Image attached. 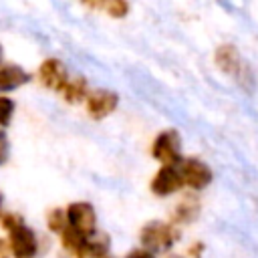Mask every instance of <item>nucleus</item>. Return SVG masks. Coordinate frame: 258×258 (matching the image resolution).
<instances>
[{
	"label": "nucleus",
	"instance_id": "obj_1",
	"mask_svg": "<svg viewBox=\"0 0 258 258\" xmlns=\"http://www.w3.org/2000/svg\"><path fill=\"white\" fill-rule=\"evenodd\" d=\"M139 246L151 250L153 254H165L171 252L177 242L181 240V228L173 224L171 220H147L139 228Z\"/></svg>",
	"mask_w": 258,
	"mask_h": 258
},
{
	"label": "nucleus",
	"instance_id": "obj_2",
	"mask_svg": "<svg viewBox=\"0 0 258 258\" xmlns=\"http://www.w3.org/2000/svg\"><path fill=\"white\" fill-rule=\"evenodd\" d=\"M214 64H216V69H218L222 75L236 79V83H238L242 89H246L248 93L252 91V87H254V73H252L250 67L244 62V58H242L240 50L236 48V44H232V42H222V44L216 48V52H214Z\"/></svg>",
	"mask_w": 258,
	"mask_h": 258
},
{
	"label": "nucleus",
	"instance_id": "obj_3",
	"mask_svg": "<svg viewBox=\"0 0 258 258\" xmlns=\"http://www.w3.org/2000/svg\"><path fill=\"white\" fill-rule=\"evenodd\" d=\"M151 157L159 165H179L183 159L181 153V135L177 129H163L151 141Z\"/></svg>",
	"mask_w": 258,
	"mask_h": 258
},
{
	"label": "nucleus",
	"instance_id": "obj_4",
	"mask_svg": "<svg viewBox=\"0 0 258 258\" xmlns=\"http://www.w3.org/2000/svg\"><path fill=\"white\" fill-rule=\"evenodd\" d=\"M185 189L181 171L177 165H159L149 179V191L155 198H171Z\"/></svg>",
	"mask_w": 258,
	"mask_h": 258
},
{
	"label": "nucleus",
	"instance_id": "obj_5",
	"mask_svg": "<svg viewBox=\"0 0 258 258\" xmlns=\"http://www.w3.org/2000/svg\"><path fill=\"white\" fill-rule=\"evenodd\" d=\"M177 167H179V171H181L185 189H189V191L200 194V191H204V189L212 183V179H214L212 167H210L204 159H200V157H183Z\"/></svg>",
	"mask_w": 258,
	"mask_h": 258
},
{
	"label": "nucleus",
	"instance_id": "obj_6",
	"mask_svg": "<svg viewBox=\"0 0 258 258\" xmlns=\"http://www.w3.org/2000/svg\"><path fill=\"white\" fill-rule=\"evenodd\" d=\"M67 222L71 228H75L77 232L85 234V236H91L95 234L99 228V220H97V210L91 202H85V200H79V202H71L67 208Z\"/></svg>",
	"mask_w": 258,
	"mask_h": 258
},
{
	"label": "nucleus",
	"instance_id": "obj_7",
	"mask_svg": "<svg viewBox=\"0 0 258 258\" xmlns=\"http://www.w3.org/2000/svg\"><path fill=\"white\" fill-rule=\"evenodd\" d=\"M8 246L14 258H34L40 252L38 234L26 224H20L8 232Z\"/></svg>",
	"mask_w": 258,
	"mask_h": 258
},
{
	"label": "nucleus",
	"instance_id": "obj_8",
	"mask_svg": "<svg viewBox=\"0 0 258 258\" xmlns=\"http://www.w3.org/2000/svg\"><path fill=\"white\" fill-rule=\"evenodd\" d=\"M119 107V95L111 89H91L85 99V111L91 119L101 121L113 115Z\"/></svg>",
	"mask_w": 258,
	"mask_h": 258
},
{
	"label": "nucleus",
	"instance_id": "obj_9",
	"mask_svg": "<svg viewBox=\"0 0 258 258\" xmlns=\"http://www.w3.org/2000/svg\"><path fill=\"white\" fill-rule=\"evenodd\" d=\"M36 77H38V83L48 89V91H54V93H60V89L67 85V81L71 79L64 62L56 56H48L44 58L40 64H38V71H36Z\"/></svg>",
	"mask_w": 258,
	"mask_h": 258
},
{
	"label": "nucleus",
	"instance_id": "obj_10",
	"mask_svg": "<svg viewBox=\"0 0 258 258\" xmlns=\"http://www.w3.org/2000/svg\"><path fill=\"white\" fill-rule=\"evenodd\" d=\"M200 212H202L200 198H198L196 191H189V194H183V196L175 202L169 220H171L173 224H177L179 228H183V226L194 224V222L200 218Z\"/></svg>",
	"mask_w": 258,
	"mask_h": 258
},
{
	"label": "nucleus",
	"instance_id": "obj_11",
	"mask_svg": "<svg viewBox=\"0 0 258 258\" xmlns=\"http://www.w3.org/2000/svg\"><path fill=\"white\" fill-rule=\"evenodd\" d=\"M30 83V73L16 62H2L0 67V93L8 95L22 85Z\"/></svg>",
	"mask_w": 258,
	"mask_h": 258
},
{
	"label": "nucleus",
	"instance_id": "obj_12",
	"mask_svg": "<svg viewBox=\"0 0 258 258\" xmlns=\"http://www.w3.org/2000/svg\"><path fill=\"white\" fill-rule=\"evenodd\" d=\"M111 250V238L105 232H95L91 236H87L83 250L75 256V258H107Z\"/></svg>",
	"mask_w": 258,
	"mask_h": 258
},
{
	"label": "nucleus",
	"instance_id": "obj_13",
	"mask_svg": "<svg viewBox=\"0 0 258 258\" xmlns=\"http://www.w3.org/2000/svg\"><path fill=\"white\" fill-rule=\"evenodd\" d=\"M79 2L91 10H99V12L107 14L109 18H115V20L125 18L131 12L129 0H79Z\"/></svg>",
	"mask_w": 258,
	"mask_h": 258
},
{
	"label": "nucleus",
	"instance_id": "obj_14",
	"mask_svg": "<svg viewBox=\"0 0 258 258\" xmlns=\"http://www.w3.org/2000/svg\"><path fill=\"white\" fill-rule=\"evenodd\" d=\"M89 81L85 77H71L67 81V85L60 89V97L64 103L69 105H79V103H85L87 95H89Z\"/></svg>",
	"mask_w": 258,
	"mask_h": 258
},
{
	"label": "nucleus",
	"instance_id": "obj_15",
	"mask_svg": "<svg viewBox=\"0 0 258 258\" xmlns=\"http://www.w3.org/2000/svg\"><path fill=\"white\" fill-rule=\"evenodd\" d=\"M58 240H60V248H62L67 254H71V256L75 258V256L83 250L87 236H85V234H81V232H77L75 228L67 226V228L58 234Z\"/></svg>",
	"mask_w": 258,
	"mask_h": 258
},
{
	"label": "nucleus",
	"instance_id": "obj_16",
	"mask_svg": "<svg viewBox=\"0 0 258 258\" xmlns=\"http://www.w3.org/2000/svg\"><path fill=\"white\" fill-rule=\"evenodd\" d=\"M67 226H69V222H67L64 208H50L46 212V228H48V232H52V234L58 236Z\"/></svg>",
	"mask_w": 258,
	"mask_h": 258
},
{
	"label": "nucleus",
	"instance_id": "obj_17",
	"mask_svg": "<svg viewBox=\"0 0 258 258\" xmlns=\"http://www.w3.org/2000/svg\"><path fill=\"white\" fill-rule=\"evenodd\" d=\"M14 111H16V103L12 97L0 93V127H8L12 123V117H14Z\"/></svg>",
	"mask_w": 258,
	"mask_h": 258
},
{
	"label": "nucleus",
	"instance_id": "obj_18",
	"mask_svg": "<svg viewBox=\"0 0 258 258\" xmlns=\"http://www.w3.org/2000/svg\"><path fill=\"white\" fill-rule=\"evenodd\" d=\"M20 224H24V218L20 214H16V212H4V214H0V226H2L4 232H10V230H14Z\"/></svg>",
	"mask_w": 258,
	"mask_h": 258
},
{
	"label": "nucleus",
	"instance_id": "obj_19",
	"mask_svg": "<svg viewBox=\"0 0 258 258\" xmlns=\"http://www.w3.org/2000/svg\"><path fill=\"white\" fill-rule=\"evenodd\" d=\"M183 256L185 258H204L206 256V244L202 240H191L185 250H183Z\"/></svg>",
	"mask_w": 258,
	"mask_h": 258
},
{
	"label": "nucleus",
	"instance_id": "obj_20",
	"mask_svg": "<svg viewBox=\"0 0 258 258\" xmlns=\"http://www.w3.org/2000/svg\"><path fill=\"white\" fill-rule=\"evenodd\" d=\"M8 155H10V141H8L6 131L0 127V165L8 161Z\"/></svg>",
	"mask_w": 258,
	"mask_h": 258
},
{
	"label": "nucleus",
	"instance_id": "obj_21",
	"mask_svg": "<svg viewBox=\"0 0 258 258\" xmlns=\"http://www.w3.org/2000/svg\"><path fill=\"white\" fill-rule=\"evenodd\" d=\"M123 258H157V254H153L151 250H147V248H143V246H137V248H133L129 254H125Z\"/></svg>",
	"mask_w": 258,
	"mask_h": 258
},
{
	"label": "nucleus",
	"instance_id": "obj_22",
	"mask_svg": "<svg viewBox=\"0 0 258 258\" xmlns=\"http://www.w3.org/2000/svg\"><path fill=\"white\" fill-rule=\"evenodd\" d=\"M10 254V246H8V240L0 238V258H8Z\"/></svg>",
	"mask_w": 258,
	"mask_h": 258
},
{
	"label": "nucleus",
	"instance_id": "obj_23",
	"mask_svg": "<svg viewBox=\"0 0 258 258\" xmlns=\"http://www.w3.org/2000/svg\"><path fill=\"white\" fill-rule=\"evenodd\" d=\"M157 258H185V256H183V252H173V250H171V252H165V254H159Z\"/></svg>",
	"mask_w": 258,
	"mask_h": 258
},
{
	"label": "nucleus",
	"instance_id": "obj_24",
	"mask_svg": "<svg viewBox=\"0 0 258 258\" xmlns=\"http://www.w3.org/2000/svg\"><path fill=\"white\" fill-rule=\"evenodd\" d=\"M2 202H4V198H2V191H0V214H2Z\"/></svg>",
	"mask_w": 258,
	"mask_h": 258
},
{
	"label": "nucleus",
	"instance_id": "obj_25",
	"mask_svg": "<svg viewBox=\"0 0 258 258\" xmlns=\"http://www.w3.org/2000/svg\"><path fill=\"white\" fill-rule=\"evenodd\" d=\"M0 67H2V44H0Z\"/></svg>",
	"mask_w": 258,
	"mask_h": 258
},
{
	"label": "nucleus",
	"instance_id": "obj_26",
	"mask_svg": "<svg viewBox=\"0 0 258 258\" xmlns=\"http://www.w3.org/2000/svg\"><path fill=\"white\" fill-rule=\"evenodd\" d=\"M107 258H109V256H107Z\"/></svg>",
	"mask_w": 258,
	"mask_h": 258
}]
</instances>
